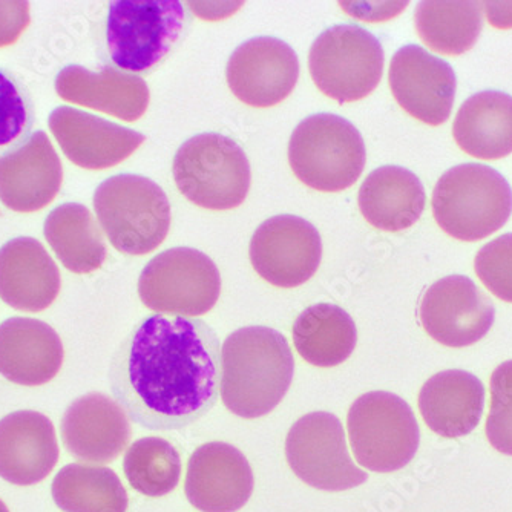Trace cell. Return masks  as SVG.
<instances>
[{
    "mask_svg": "<svg viewBox=\"0 0 512 512\" xmlns=\"http://www.w3.org/2000/svg\"><path fill=\"white\" fill-rule=\"evenodd\" d=\"M63 445L83 462L108 463L125 451L131 424L122 405L102 393L76 399L62 417Z\"/></svg>",
    "mask_w": 512,
    "mask_h": 512,
    "instance_id": "cell-19",
    "label": "cell"
},
{
    "mask_svg": "<svg viewBox=\"0 0 512 512\" xmlns=\"http://www.w3.org/2000/svg\"><path fill=\"white\" fill-rule=\"evenodd\" d=\"M220 293V270L206 253L191 247L161 252L138 279L143 304L163 315H204L214 309Z\"/></svg>",
    "mask_w": 512,
    "mask_h": 512,
    "instance_id": "cell-10",
    "label": "cell"
},
{
    "mask_svg": "<svg viewBox=\"0 0 512 512\" xmlns=\"http://www.w3.org/2000/svg\"><path fill=\"white\" fill-rule=\"evenodd\" d=\"M417 34L436 53L460 56L476 45L482 31L479 2H421L416 14Z\"/></svg>",
    "mask_w": 512,
    "mask_h": 512,
    "instance_id": "cell-30",
    "label": "cell"
},
{
    "mask_svg": "<svg viewBox=\"0 0 512 512\" xmlns=\"http://www.w3.org/2000/svg\"><path fill=\"white\" fill-rule=\"evenodd\" d=\"M388 79L394 99L414 119L430 126L450 119L457 86L450 63L422 46L407 45L391 59Z\"/></svg>",
    "mask_w": 512,
    "mask_h": 512,
    "instance_id": "cell-15",
    "label": "cell"
},
{
    "mask_svg": "<svg viewBox=\"0 0 512 512\" xmlns=\"http://www.w3.org/2000/svg\"><path fill=\"white\" fill-rule=\"evenodd\" d=\"M234 96L253 108H270L286 100L299 77L292 46L276 37H255L238 46L226 68Z\"/></svg>",
    "mask_w": 512,
    "mask_h": 512,
    "instance_id": "cell-14",
    "label": "cell"
},
{
    "mask_svg": "<svg viewBox=\"0 0 512 512\" xmlns=\"http://www.w3.org/2000/svg\"><path fill=\"white\" fill-rule=\"evenodd\" d=\"M474 269L494 296L512 302V234L500 235L485 244L476 255Z\"/></svg>",
    "mask_w": 512,
    "mask_h": 512,
    "instance_id": "cell-34",
    "label": "cell"
},
{
    "mask_svg": "<svg viewBox=\"0 0 512 512\" xmlns=\"http://www.w3.org/2000/svg\"><path fill=\"white\" fill-rule=\"evenodd\" d=\"M94 209L109 243L126 255H148L168 237L171 203L155 181L142 175L103 181L94 194Z\"/></svg>",
    "mask_w": 512,
    "mask_h": 512,
    "instance_id": "cell-4",
    "label": "cell"
},
{
    "mask_svg": "<svg viewBox=\"0 0 512 512\" xmlns=\"http://www.w3.org/2000/svg\"><path fill=\"white\" fill-rule=\"evenodd\" d=\"M480 5L493 27L502 30L512 28V2H483Z\"/></svg>",
    "mask_w": 512,
    "mask_h": 512,
    "instance_id": "cell-36",
    "label": "cell"
},
{
    "mask_svg": "<svg viewBox=\"0 0 512 512\" xmlns=\"http://www.w3.org/2000/svg\"><path fill=\"white\" fill-rule=\"evenodd\" d=\"M419 319L434 341L445 347L463 348L490 332L496 309L470 278L453 275L428 287L419 306Z\"/></svg>",
    "mask_w": 512,
    "mask_h": 512,
    "instance_id": "cell-13",
    "label": "cell"
},
{
    "mask_svg": "<svg viewBox=\"0 0 512 512\" xmlns=\"http://www.w3.org/2000/svg\"><path fill=\"white\" fill-rule=\"evenodd\" d=\"M129 485L148 497H161L177 488L181 459L177 448L161 437H143L129 447L123 460Z\"/></svg>",
    "mask_w": 512,
    "mask_h": 512,
    "instance_id": "cell-31",
    "label": "cell"
},
{
    "mask_svg": "<svg viewBox=\"0 0 512 512\" xmlns=\"http://www.w3.org/2000/svg\"><path fill=\"white\" fill-rule=\"evenodd\" d=\"M184 7L178 0H115L108 8L106 46L115 66L146 73L154 68L183 30Z\"/></svg>",
    "mask_w": 512,
    "mask_h": 512,
    "instance_id": "cell-8",
    "label": "cell"
},
{
    "mask_svg": "<svg viewBox=\"0 0 512 512\" xmlns=\"http://www.w3.org/2000/svg\"><path fill=\"white\" fill-rule=\"evenodd\" d=\"M490 388L486 437L494 450L512 456V361L503 362L493 371Z\"/></svg>",
    "mask_w": 512,
    "mask_h": 512,
    "instance_id": "cell-33",
    "label": "cell"
},
{
    "mask_svg": "<svg viewBox=\"0 0 512 512\" xmlns=\"http://www.w3.org/2000/svg\"><path fill=\"white\" fill-rule=\"evenodd\" d=\"M62 181V161L43 131L33 132L22 145L0 155V201L11 211H40L53 203Z\"/></svg>",
    "mask_w": 512,
    "mask_h": 512,
    "instance_id": "cell-17",
    "label": "cell"
},
{
    "mask_svg": "<svg viewBox=\"0 0 512 512\" xmlns=\"http://www.w3.org/2000/svg\"><path fill=\"white\" fill-rule=\"evenodd\" d=\"M463 152L482 160H499L512 152V97L483 91L460 106L453 125Z\"/></svg>",
    "mask_w": 512,
    "mask_h": 512,
    "instance_id": "cell-26",
    "label": "cell"
},
{
    "mask_svg": "<svg viewBox=\"0 0 512 512\" xmlns=\"http://www.w3.org/2000/svg\"><path fill=\"white\" fill-rule=\"evenodd\" d=\"M43 234L60 263L77 275L102 269L108 258L102 230L83 204H60L46 217Z\"/></svg>",
    "mask_w": 512,
    "mask_h": 512,
    "instance_id": "cell-27",
    "label": "cell"
},
{
    "mask_svg": "<svg viewBox=\"0 0 512 512\" xmlns=\"http://www.w3.org/2000/svg\"><path fill=\"white\" fill-rule=\"evenodd\" d=\"M109 385L135 424L154 431L189 427L220 396V339L201 319L149 316L115 352Z\"/></svg>",
    "mask_w": 512,
    "mask_h": 512,
    "instance_id": "cell-1",
    "label": "cell"
},
{
    "mask_svg": "<svg viewBox=\"0 0 512 512\" xmlns=\"http://www.w3.org/2000/svg\"><path fill=\"white\" fill-rule=\"evenodd\" d=\"M33 103L13 74L0 69V155L13 151L30 137Z\"/></svg>",
    "mask_w": 512,
    "mask_h": 512,
    "instance_id": "cell-32",
    "label": "cell"
},
{
    "mask_svg": "<svg viewBox=\"0 0 512 512\" xmlns=\"http://www.w3.org/2000/svg\"><path fill=\"white\" fill-rule=\"evenodd\" d=\"M485 408V387L468 371H440L419 393V410L433 433L457 439L473 433Z\"/></svg>",
    "mask_w": 512,
    "mask_h": 512,
    "instance_id": "cell-24",
    "label": "cell"
},
{
    "mask_svg": "<svg viewBox=\"0 0 512 512\" xmlns=\"http://www.w3.org/2000/svg\"><path fill=\"white\" fill-rule=\"evenodd\" d=\"M62 339L46 322L10 318L0 324V375L22 387H40L59 375Z\"/></svg>",
    "mask_w": 512,
    "mask_h": 512,
    "instance_id": "cell-22",
    "label": "cell"
},
{
    "mask_svg": "<svg viewBox=\"0 0 512 512\" xmlns=\"http://www.w3.org/2000/svg\"><path fill=\"white\" fill-rule=\"evenodd\" d=\"M56 91L66 102L96 109L126 122L142 119L151 100L142 77L111 66H103L100 71L80 65L66 66L57 74Z\"/></svg>",
    "mask_w": 512,
    "mask_h": 512,
    "instance_id": "cell-23",
    "label": "cell"
},
{
    "mask_svg": "<svg viewBox=\"0 0 512 512\" xmlns=\"http://www.w3.org/2000/svg\"><path fill=\"white\" fill-rule=\"evenodd\" d=\"M309 69L324 96L339 103L358 102L381 82L384 50L364 28L336 25L313 42Z\"/></svg>",
    "mask_w": 512,
    "mask_h": 512,
    "instance_id": "cell-9",
    "label": "cell"
},
{
    "mask_svg": "<svg viewBox=\"0 0 512 512\" xmlns=\"http://www.w3.org/2000/svg\"><path fill=\"white\" fill-rule=\"evenodd\" d=\"M431 203L434 220L445 234L473 243L505 226L511 217L512 191L496 169L467 163L439 178Z\"/></svg>",
    "mask_w": 512,
    "mask_h": 512,
    "instance_id": "cell-3",
    "label": "cell"
},
{
    "mask_svg": "<svg viewBox=\"0 0 512 512\" xmlns=\"http://www.w3.org/2000/svg\"><path fill=\"white\" fill-rule=\"evenodd\" d=\"M296 352L315 367L341 365L355 352L358 330L355 321L335 304H315L296 318L292 329Z\"/></svg>",
    "mask_w": 512,
    "mask_h": 512,
    "instance_id": "cell-28",
    "label": "cell"
},
{
    "mask_svg": "<svg viewBox=\"0 0 512 512\" xmlns=\"http://www.w3.org/2000/svg\"><path fill=\"white\" fill-rule=\"evenodd\" d=\"M48 125L68 160L89 171L119 165L146 140L145 135L134 129L71 106L54 109Z\"/></svg>",
    "mask_w": 512,
    "mask_h": 512,
    "instance_id": "cell-16",
    "label": "cell"
},
{
    "mask_svg": "<svg viewBox=\"0 0 512 512\" xmlns=\"http://www.w3.org/2000/svg\"><path fill=\"white\" fill-rule=\"evenodd\" d=\"M54 502L65 512H126L128 493L111 468L73 463L59 471L51 486Z\"/></svg>",
    "mask_w": 512,
    "mask_h": 512,
    "instance_id": "cell-29",
    "label": "cell"
},
{
    "mask_svg": "<svg viewBox=\"0 0 512 512\" xmlns=\"http://www.w3.org/2000/svg\"><path fill=\"white\" fill-rule=\"evenodd\" d=\"M59 462L53 422L45 414L22 410L0 419V477L31 486L50 476Z\"/></svg>",
    "mask_w": 512,
    "mask_h": 512,
    "instance_id": "cell-20",
    "label": "cell"
},
{
    "mask_svg": "<svg viewBox=\"0 0 512 512\" xmlns=\"http://www.w3.org/2000/svg\"><path fill=\"white\" fill-rule=\"evenodd\" d=\"M359 209L367 223L384 232H401L419 221L425 209L421 180L401 166L371 172L359 189Z\"/></svg>",
    "mask_w": 512,
    "mask_h": 512,
    "instance_id": "cell-25",
    "label": "cell"
},
{
    "mask_svg": "<svg viewBox=\"0 0 512 512\" xmlns=\"http://www.w3.org/2000/svg\"><path fill=\"white\" fill-rule=\"evenodd\" d=\"M250 263L267 283L293 289L307 283L322 260L318 230L304 218L278 215L264 221L250 240Z\"/></svg>",
    "mask_w": 512,
    "mask_h": 512,
    "instance_id": "cell-12",
    "label": "cell"
},
{
    "mask_svg": "<svg viewBox=\"0 0 512 512\" xmlns=\"http://www.w3.org/2000/svg\"><path fill=\"white\" fill-rule=\"evenodd\" d=\"M184 491L200 511H240L253 493L252 468L238 448L209 442L192 454Z\"/></svg>",
    "mask_w": 512,
    "mask_h": 512,
    "instance_id": "cell-18",
    "label": "cell"
},
{
    "mask_svg": "<svg viewBox=\"0 0 512 512\" xmlns=\"http://www.w3.org/2000/svg\"><path fill=\"white\" fill-rule=\"evenodd\" d=\"M172 174L181 194L209 211L241 206L252 180L246 152L232 138L215 132L183 143L175 154Z\"/></svg>",
    "mask_w": 512,
    "mask_h": 512,
    "instance_id": "cell-6",
    "label": "cell"
},
{
    "mask_svg": "<svg viewBox=\"0 0 512 512\" xmlns=\"http://www.w3.org/2000/svg\"><path fill=\"white\" fill-rule=\"evenodd\" d=\"M290 470L316 490H352L368 476L353 463L348 453L344 427L335 414L315 411L293 424L286 439Z\"/></svg>",
    "mask_w": 512,
    "mask_h": 512,
    "instance_id": "cell-11",
    "label": "cell"
},
{
    "mask_svg": "<svg viewBox=\"0 0 512 512\" xmlns=\"http://www.w3.org/2000/svg\"><path fill=\"white\" fill-rule=\"evenodd\" d=\"M361 132L335 114L302 120L289 143V163L301 183L319 192H341L361 177L365 166Z\"/></svg>",
    "mask_w": 512,
    "mask_h": 512,
    "instance_id": "cell-5",
    "label": "cell"
},
{
    "mask_svg": "<svg viewBox=\"0 0 512 512\" xmlns=\"http://www.w3.org/2000/svg\"><path fill=\"white\" fill-rule=\"evenodd\" d=\"M295 373L289 342L269 327H244L221 347L223 404L230 413L256 419L283 401Z\"/></svg>",
    "mask_w": 512,
    "mask_h": 512,
    "instance_id": "cell-2",
    "label": "cell"
},
{
    "mask_svg": "<svg viewBox=\"0 0 512 512\" xmlns=\"http://www.w3.org/2000/svg\"><path fill=\"white\" fill-rule=\"evenodd\" d=\"M347 428L356 460L375 473L407 467L421 444L410 405L387 391H370L356 399L348 411Z\"/></svg>",
    "mask_w": 512,
    "mask_h": 512,
    "instance_id": "cell-7",
    "label": "cell"
},
{
    "mask_svg": "<svg viewBox=\"0 0 512 512\" xmlns=\"http://www.w3.org/2000/svg\"><path fill=\"white\" fill-rule=\"evenodd\" d=\"M0 512H10L8 511L7 505H5V503L2 502V500H0Z\"/></svg>",
    "mask_w": 512,
    "mask_h": 512,
    "instance_id": "cell-37",
    "label": "cell"
},
{
    "mask_svg": "<svg viewBox=\"0 0 512 512\" xmlns=\"http://www.w3.org/2000/svg\"><path fill=\"white\" fill-rule=\"evenodd\" d=\"M62 276L40 241L19 237L0 247V299L19 312H43L56 301Z\"/></svg>",
    "mask_w": 512,
    "mask_h": 512,
    "instance_id": "cell-21",
    "label": "cell"
},
{
    "mask_svg": "<svg viewBox=\"0 0 512 512\" xmlns=\"http://www.w3.org/2000/svg\"><path fill=\"white\" fill-rule=\"evenodd\" d=\"M30 25L28 2H0V48L13 45Z\"/></svg>",
    "mask_w": 512,
    "mask_h": 512,
    "instance_id": "cell-35",
    "label": "cell"
}]
</instances>
